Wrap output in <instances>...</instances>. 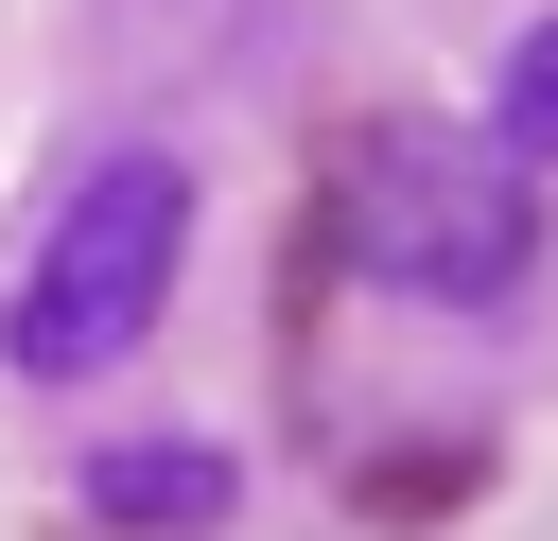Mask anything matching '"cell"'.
<instances>
[{"label":"cell","instance_id":"1","mask_svg":"<svg viewBox=\"0 0 558 541\" xmlns=\"http://www.w3.org/2000/svg\"><path fill=\"white\" fill-rule=\"evenodd\" d=\"M174 244H192V175H174V157H87V192L52 209V244H35L0 349H17L35 384L122 366V349L157 332V297H174Z\"/></svg>","mask_w":558,"mask_h":541},{"label":"cell","instance_id":"4","mask_svg":"<svg viewBox=\"0 0 558 541\" xmlns=\"http://www.w3.org/2000/svg\"><path fill=\"white\" fill-rule=\"evenodd\" d=\"M488 157L506 175H558V17L506 52V105H488Z\"/></svg>","mask_w":558,"mask_h":541},{"label":"cell","instance_id":"2","mask_svg":"<svg viewBox=\"0 0 558 541\" xmlns=\"http://www.w3.org/2000/svg\"><path fill=\"white\" fill-rule=\"evenodd\" d=\"M541 244L523 175L506 157H453V140H366L349 157V262L401 279V297H506Z\"/></svg>","mask_w":558,"mask_h":541},{"label":"cell","instance_id":"3","mask_svg":"<svg viewBox=\"0 0 558 541\" xmlns=\"http://www.w3.org/2000/svg\"><path fill=\"white\" fill-rule=\"evenodd\" d=\"M87 506L105 524H227V454L209 436H122V454H87Z\"/></svg>","mask_w":558,"mask_h":541}]
</instances>
